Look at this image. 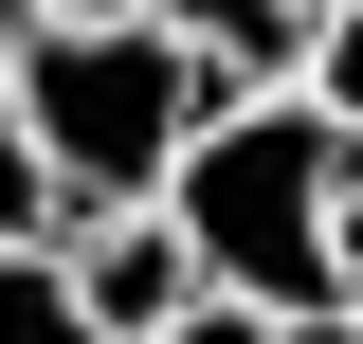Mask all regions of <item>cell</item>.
Returning <instances> with one entry per match:
<instances>
[{
	"mask_svg": "<svg viewBox=\"0 0 363 344\" xmlns=\"http://www.w3.org/2000/svg\"><path fill=\"white\" fill-rule=\"evenodd\" d=\"M0 18H145V0H0Z\"/></svg>",
	"mask_w": 363,
	"mask_h": 344,
	"instance_id": "30bf717a",
	"label": "cell"
},
{
	"mask_svg": "<svg viewBox=\"0 0 363 344\" xmlns=\"http://www.w3.org/2000/svg\"><path fill=\"white\" fill-rule=\"evenodd\" d=\"M272 344H363V308H291V326H272Z\"/></svg>",
	"mask_w": 363,
	"mask_h": 344,
	"instance_id": "9c48e42d",
	"label": "cell"
},
{
	"mask_svg": "<svg viewBox=\"0 0 363 344\" xmlns=\"http://www.w3.org/2000/svg\"><path fill=\"white\" fill-rule=\"evenodd\" d=\"M0 55H18V109H37V164H55L73 217L164 200L182 145H200V109H236L164 18H0Z\"/></svg>",
	"mask_w": 363,
	"mask_h": 344,
	"instance_id": "7a4b0ae2",
	"label": "cell"
},
{
	"mask_svg": "<svg viewBox=\"0 0 363 344\" xmlns=\"http://www.w3.org/2000/svg\"><path fill=\"white\" fill-rule=\"evenodd\" d=\"M37 236H73V200H55L37 109H18V55H0V254H37Z\"/></svg>",
	"mask_w": 363,
	"mask_h": 344,
	"instance_id": "5b68a950",
	"label": "cell"
},
{
	"mask_svg": "<svg viewBox=\"0 0 363 344\" xmlns=\"http://www.w3.org/2000/svg\"><path fill=\"white\" fill-rule=\"evenodd\" d=\"M55 254H73V308H91L109 344H145V326H182V308L218 290V272H200V236H182L164 200H109V217H73Z\"/></svg>",
	"mask_w": 363,
	"mask_h": 344,
	"instance_id": "3957f363",
	"label": "cell"
},
{
	"mask_svg": "<svg viewBox=\"0 0 363 344\" xmlns=\"http://www.w3.org/2000/svg\"><path fill=\"white\" fill-rule=\"evenodd\" d=\"M145 18L218 91H309V37H327V0H145Z\"/></svg>",
	"mask_w": 363,
	"mask_h": 344,
	"instance_id": "277c9868",
	"label": "cell"
},
{
	"mask_svg": "<svg viewBox=\"0 0 363 344\" xmlns=\"http://www.w3.org/2000/svg\"><path fill=\"white\" fill-rule=\"evenodd\" d=\"M345 109L327 91H236V109H200V145H182L164 217L200 236V272H218L236 308H345Z\"/></svg>",
	"mask_w": 363,
	"mask_h": 344,
	"instance_id": "6da1fadb",
	"label": "cell"
},
{
	"mask_svg": "<svg viewBox=\"0 0 363 344\" xmlns=\"http://www.w3.org/2000/svg\"><path fill=\"white\" fill-rule=\"evenodd\" d=\"M0 344H109V326L73 308V254H55V236H37V254H0Z\"/></svg>",
	"mask_w": 363,
	"mask_h": 344,
	"instance_id": "8992f818",
	"label": "cell"
},
{
	"mask_svg": "<svg viewBox=\"0 0 363 344\" xmlns=\"http://www.w3.org/2000/svg\"><path fill=\"white\" fill-rule=\"evenodd\" d=\"M145 344H272V308H236V290H200L182 326H145Z\"/></svg>",
	"mask_w": 363,
	"mask_h": 344,
	"instance_id": "ba28073f",
	"label": "cell"
},
{
	"mask_svg": "<svg viewBox=\"0 0 363 344\" xmlns=\"http://www.w3.org/2000/svg\"><path fill=\"white\" fill-rule=\"evenodd\" d=\"M309 91L345 109V145H363V0H327V37H309Z\"/></svg>",
	"mask_w": 363,
	"mask_h": 344,
	"instance_id": "52a82bcc",
	"label": "cell"
}]
</instances>
